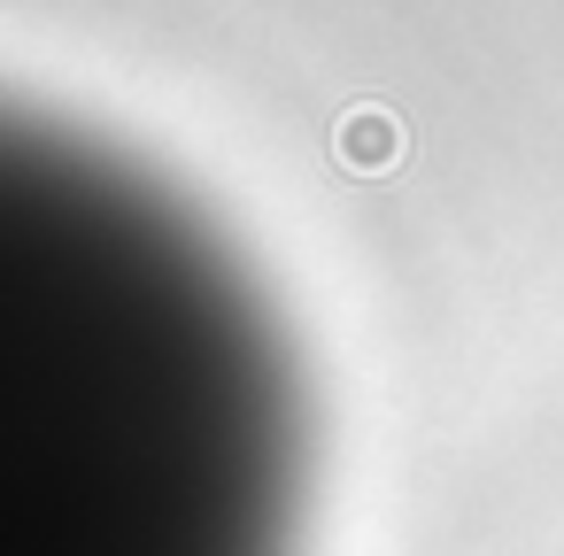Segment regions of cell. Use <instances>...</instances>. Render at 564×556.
I'll return each mask as SVG.
<instances>
[{"label":"cell","mask_w":564,"mask_h":556,"mask_svg":"<svg viewBox=\"0 0 564 556\" xmlns=\"http://www.w3.org/2000/svg\"><path fill=\"white\" fill-rule=\"evenodd\" d=\"M333 155L348 163V171H364V178H379V171H394L402 163V124H394V109H348L340 117V132H333Z\"/></svg>","instance_id":"6da1fadb"}]
</instances>
